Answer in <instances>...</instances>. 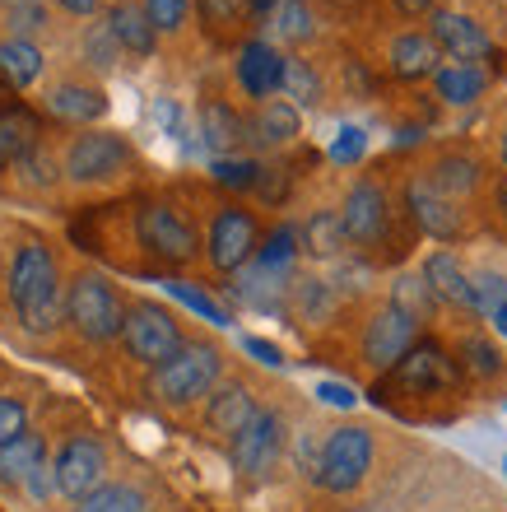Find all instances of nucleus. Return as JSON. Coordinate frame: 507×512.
<instances>
[{"label": "nucleus", "mask_w": 507, "mask_h": 512, "mask_svg": "<svg viewBox=\"0 0 507 512\" xmlns=\"http://www.w3.org/2000/svg\"><path fill=\"white\" fill-rule=\"evenodd\" d=\"M261 252V219L242 201H219L205 219V256L219 275H238Z\"/></svg>", "instance_id": "6e6552de"}, {"label": "nucleus", "mask_w": 507, "mask_h": 512, "mask_svg": "<svg viewBox=\"0 0 507 512\" xmlns=\"http://www.w3.org/2000/svg\"><path fill=\"white\" fill-rule=\"evenodd\" d=\"M461 373H466L461 359H456L442 340L419 336L414 350L382 378V391H401V396H447V391L461 387Z\"/></svg>", "instance_id": "1a4fd4ad"}, {"label": "nucleus", "mask_w": 507, "mask_h": 512, "mask_svg": "<svg viewBox=\"0 0 507 512\" xmlns=\"http://www.w3.org/2000/svg\"><path fill=\"white\" fill-rule=\"evenodd\" d=\"M275 33H280V42H289V47H307V42L317 38V10H312V0H280Z\"/></svg>", "instance_id": "e433bc0d"}, {"label": "nucleus", "mask_w": 507, "mask_h": 512, "mask_svg": "<svg viewBox=\"0 0 507 512\" xmlns=\"http://www.w3.org/2000/svg\"><path fill=\"white\" fill-rule=\"evenodd\" d=\"M428 33L433 42L442 47L447 61H461V66H480L494 56V38H489V28L466 10H438L428 19Z\"/></svg>", "instance_id": "f3484780"}, {"label": "nucleus", "mask_w": 507, "mask_h": 512, "mask_svg": "<svg viewBox=\"0 0 507 512\" xmlns=\"http://www.w3.org/2000/svg\"><path fill=\"white\" fill-rule=\"evenodd\" d=\"M61 173L75 191H121L140 173V154L121 131H70L61 140Z\"/></svg>", "instance_id": "20e7f679"}, {"label": "nucleus", "mask_w": 507, "mask_h": 512, "mask_svg": "<svg viewBox=\"0 0 507 512\" xmlns=\"http://www.w3.org/2000/svg\"><path fill=\"white\" fill-rule=\"evenodd\" d=\"M38 471H47V438L24 429L14 443L0 447V485H28Z\"/></svg>", "instance_id": "cd10ccee"}, {"label": "nucleus", "mask_w": 507, "mask_h": 512, "mask_svg": "<svg viewBox=\"0 0 507 512\" xmlns=\"http://www.w3.org/2000/svg\"><path fill=\"white\" fill-rule=\"evenodd\" d=\"M196 24L214 47H242L256 38L252 0H196Z\"/></svg>", "instance_id": "6ab92c4d"}, {"label": "nucleus", "mask_w": 507, "mask_h": 512, "mask_svg": "<svg viewBox=\"0 0 507 512\" xmlns=\"http://www.w3.org/2000/svg\"><path fill=\"white\" fill-rule=\"evenodd\" d=\"M363 5L368 0H312V10H326L335 19H354V14H363Z\"/></svg>", "instance_id": "3c124183"}, {"label": "nucleus", "mask_w": 507, "mask_h": 512, "mask_svg": "<svg viewBox=\"0 0 507 512\" xmlns=\"http://www.w3.org/2000/svg\"><path fill=\"white\" fill-rule=\"evenodd\" d=\"M284 308H289V317H294L298 326H321L331 322L335 308H340V294H335V284L317 280V275H294V284H289V298H284Z\"/></svg>", "instance_id": "bb28decb"}, {"label": "nucleus", "mask_w": 507, "mask_h": 512, "mask_svg": "<svg viewBox=\"0 0 507 512\" xmlns=\"http://www.w3.org/2000/svg\"><path fill=\"white\" fill-rule=\"evenodd\" d=\"M52 485H56V494L70 503L89 499L94 489L107 485V452L94 438H66L52 461Z\"/></svg>", "instance_id": "4468645a"}, {"label": "nucleus", "mask_w": 507, "mask_h": 512, "mask_svg": "<svg viewBox=\"0 0 507 512\" xmlns=\"http://www.w3.org/2000/svg\"><path fill=\"white\" fill-rule=\"evenodd\" d=\"M182 345H187V336H182V322H177L173 312L163 308V303H154V298H135L131 312H126V326H121V350H126V359L154 373V368L168 364Z\"/></svg>", "instance_id": "0eeeda50"}, {"label": "nucleus", "mask_w": 507, "mask_h": 512, "mask_svg": "<svg viewBox=\"0 0 507 512\" xmlns=\"http://www.w3.org/2000/svg\"><path fill=\"white\" fill-rule=\"evenodd\" d=\"M168 294L177 298V303H187L191 312H201L205 322H214V326H228V312L214 303L205 289H196V284H187V280H168Z\"/></svg>", "instance_id": "49530a36"}, {"label": "nucleus", "mask_w": 507, "mask_h": 512, "mask_svg": "<svg viewBox=\"0 0 507 512\" xmlns=\"http://www.w3.org/2000/svg\"><path fill=\"white\" fill-rule=\"evenodd\" d=\"M289 187H294V173H289L284 159H275V163H261V182H256L252 196H261L266 205H284L289 201Z\"/></svg>", "instance_id": "a18cd8bd"}, {"label": "nucleus", "mask_w": 507, "mask_h": 512, "mask_svg": "<svg viewBox=\"0 0 507 512\" xmlns=\"http://www.w3.org/2000/svg\"><path fill=\"white\" fill-rule=\"evenodd\" d=\"M298 252H303V243H298V229H294V224H275V229L266 233V243H261V252H256V261H261L266 270L294 275Z\"/></svg>", "instance_id": "58836bf2"}, {"label": "nucleus", "mask_w": 507, "mask_h": 512, "mask_svg": "<svg viewBox=\"0 0 507 512\" xmlns=\"http://www.w3.org/2000/svg\"><path fill=\"white\" fill-rule=\"evenodd\" d=\"M368 466H373V433L359 429V424L331 429L317 452V485L331 489V494H349V489L363 485Z\"/></svg>", "instance_id": "9b49d317"}, {"label": "nucleus", "mask_w": 507, "mask_h": 512, "mask_svg": "<svg viewBox=\"0 0 507 512\" xmlns=\"http://www.w3.org/2000/svg\"><path fill=\"white\" fill-rule=\"evenodd\" d=\"M61 14H70V19H94L98 10H103V0H52Z\"/></svg>", "instance_id": "603ef678"}, {"label": "nucleus", "mask_w": 507, "mask_h": 512, "mask_svg": "<svg viewBox=\"0 0 507 512\" xmlns=\"http://www.w3.org/2000/svg\"><path fill=\"white\" fill-rule=\"evenodd\" d=\"M252 10H256V19H266V14L280 10V0H252Z\"/></svg>", "instance_id": "6e6d98bb"}, {"label": "nucleus", "mask_w": 507, "mask_h": 512, "mask_svg": "<svg viewBox=\"0 0 507 512\" xmlns=\"http://www.w3.org/2000/svg\"><path fill=\"white\" fill-rule=\"evenodd\" d=\"M284 447V424L275 410H261V415L247 424V429L228 443V457H233V471L247 475V480H261V475L275 466V457H280Z\"/></svg>", "instance_id": "a211bd4d"}, {"label": "nucleus", "mask_w": 507, "mask_h": 512, "mask_svg": "<svg viewBox=\"0 0 507 512\" xmlns=\"http://www.w3.org/2000/svg\"><path fill=\"white\" fill-rule=\"evenodd\" d=\"M149 19L159 28V38H177L182 28L191 24V10H196V0H145Z\"/></svg>", "instance_id": "c03bdc74"}, {"label": "nucleus", "mask_w": 507, "mask_h": 512, "mask_svg": "<svg viewBox=\"0 0 507 512\" xmlns=\"http://www.w3.org/2000/svg\"><path fill=\"white\" fill-rule=\"evenodd\" d=\"M442 47L433 42V33L428 28H396L387 38V52H382V66H387L391 80L401 84H419V80H433L442 70Z\"/></svg>", "instance_id": "2eb2a0df"}, {"label": "nucleus", "mask_w": 507, "mask_h": 512, "mask_svg": "<svg viewBox=\"0 0 507 512\" xmlns=\"http://www.w3.org/2000/svg\"><path fill=\"white\" fill-rule=\"evenodd\" d=\"M475 317H484L498 336H507V275H494V270L475 275Z\"/></svg>", "instance_id": "c9c22d12"}, {"label": "nucleus", "mask_w": 507, "mask_h": 512, "mask_svg": "<svg viewBox=\"0 0 507 512\" xmlns=\"http://www.w3.org/2000/svg\"><path fill=\"white\" fill-rule=\"evenodd\" d=\"M0 14H5V28H10L14 38H28V42H33V33H42V28L52 24V14H47L42 0H14L10 10H0Z\"/></svg>", "instance_id": "37998d69"}, {"label": "nucleus", "mask_w": 507, "mask_h": 512, "mask_svg": "<svg viewBox=\"0 0 507 512\" xmlns=\"http://www.w3.org/2000/svg\"><path fill=\"white\" fill-rule=\"evenodd\" d=\"M42 112H52L56 122H70L75 131H84L107 112V94L89 80H61L42 94Z\"/></svg>", "instance_id": "5701e85b"}, {"label": "nucleus", "mask_w": 507, "mask_h": 512, "mask_svg": "<svg viewBox=\"0 0 507 512\" xmlns=\"http://www.w3.org/2000/svg\"><path fill=\"white\" fill-rule=\"evenodd\" d=\"M42 66H47V56H42L38 42H28V38H5L0 42V80L10 84V89L38 84Z\"/></svg>", "instance_id": "2f4dec72"}, {"label": "nucleus", "mask_w": 507, "mask_h": 512, "mask_svg": "<svg viewBox=\"0 0 507 512\" xmlns=\"http://www.w3.org/2000/svg\"><path fill=\"white\" fill-rule=\"evenodd\" d=\"M131 229H135V252H145V261L154 270H187L201 256L196 219L168 191H154V196L131 205Z\"/></svg>", "instance_id": "f03ea898"}, {"label": "nucleus", "mask_w": 507, "mask_h": 512, "mask_svg": "<svg viewBox=\"0 0 507 512\" xmlns=\"http://www.w3.org/2000/svg\"><path fill=\"white\" fill-rule=\"evenodd\" d=\"M103 14H107V24H112V33H117L121 52L131 56V61H149V56L159 52V28L149 19L145 0H112Z\"/></svg>", "instance_id": "393cba45"}, {"label": "nucleus", "mask_w": 507, "mask_h": 512, "mask_svg": "<svg viewBox=\"0 0 507 512\" xmlns=\"http://www.w3.org/2000/svg\"><path fill=\"white\" fill-rule=\"evenodd\" d=\"M484 89H489V70L484 66H461V61H442V70L433 75V94L447 108H470L480 103Z\"/></svg>", "instance_id": "c85d7f7f"}, {"label": "nucleus", "mask_w": 507, "mask_h": 512, "mask_svg": "<svg viewBox=\"0 0 507 512\" xmlns=\"http://www.w3.org/2000/svg\"><path fill=\"white\" fill-rule=\"evenodd\" d=\"M419 173H424L442 196H452V201H461V205L480 201L484 187H489V177H494L489 163L480 159V149H470V145H438L419 163Z\"/></svg>", "instance_id": "ddd939ff"}, {"label": "nucleus", "mask_w": 507, "mask_h": 512, "mask_svg": "<svg viewBox=\"0 0 507 512\" xmlns=\"http://www.w3.org/2000/svg\"><path fill=\"white\" fill-rule=\"evenodd\" d=\"M456 359H461V368H466L470 378H498V373H503V354H498V345L489 336H480V331H466V336H461Z\"/></svg>", "instance_id": "4c0bfd02"}, {"label": "nucleus", "mask_w": 507, "mask_h": 512, "mask_svg": "<svg viewBox=\"0 0 507 512\" xmlns=\"http://www.w3.org/2000/svg\"><path fill=\"white\" fill-rule=\"evenodd\" d=\"M24 429H28V396L0 391V447L14 443V438H19Z\"/></svg>", "instance_id": "de8ad7c7"}, {"label": "nucleus", "mask_w": 507, "mask_h": 512, "mask_svg": "<svg viewBox=\"0 0 507 512\" xmlns=\"http://www.w3.org/2000/svg\"><path fill=\"white\" fill-rule=\"evenodd\" d=\"M56 182H66V173H61V145H47V140L5 168V187L14 196H24V201H42Z\"/></svg>", "instance_id": "aec40b11"}, {"label": "nucleus", "mask_w": 507, "mask_h": 512, "mask_svg": "<svg viewBox=\"0 0 507 512\" xmlns=\"http://www.w3.org/2000/svg\"><path fill=\"white\" fill-rule=\"evenodd\" d=\"M0 294L24 336H52L66 322V275L56 266V247L38 233H19L0 256Z\"/></svg>", "instance_id": "f257e3e1"}, {"label": "nucleus", "mask_w": 507, "mask_h": 512, "mask_svg": "<svg viewBox=\"0 0 507 512\" xmlns=\"http://www.w3.org/2000/svg\"><path fill=\"white\" fill-rule=\"evenodd\" d=\"M70 512H149L145 489L126 485V480H107L103 489H94L89 499H80Z\"/></svg>", "instance_id": "72a5a7b5"}, {"label": "nucleus", "mask_w": 507, "mask_h": 512, "mask_svg": "<svg viewBox=\"0 0 507 512\" xmlns=\"http://www.w3.org/2000/svg\"><path fill=\"white\" fill-rule=\"evenodd\" d=\"M391 303L401 312H410L414 322H428V317L438 312V294L428 289L424 275H401V280L391 284Z\"/></svg>", "instance_id": "ea45409f"}, {"label": "nucleus", "mask_w": 507, "mask_h": 512, "mask_svg": "<svg viewBox=\"0 0 507 512\" xmlns=\"http://www.w3.org/2000/svg\"><path fill=\"white\" fill-rule=\"evenodd\" d=\"M284 66H289V56L275 42L252 38V42H242L238 56H233V80H238V89L252 103H266V98L284 94Z\"/></svg>", "instance_id": "dca6fc26"}, {"label": "nucleus", "mask_w": 507, "mask_h": 512, "mask_svg": "<svg viewBox=\"0 0 507 512\" xmlns=\"http://www.w3.org/2000/svg\"><path fill=\"white\" fill-rule=\"evenodd\" d=\"M131 303L121 298V289L107 275L80 266L75 275H66V326L70 336H80L84 345H112L121 340Z\"/></svg>", "instance_id": "39448f33"}, {"label": "nucleus", "mask_w": 507, "mask_h": 512, "mask_svg": "<svg viewBox=\"0 0 507 512\" xmlns=\"http://www.w3.org/2000/svg\"><path fill=\"white\" fill-rule=\"evenodd\" d=\"M405 205L401 196L382 182V177L363 173L349 182L345 201H340V219H345V238L354 252H363L368 261H387V247L391 256H401V233H396V224H401Z\"/></svg>", "instance_id": "7ed1b4c3"}, {"label": "nucleus", "mask_w": 507, "mask_h": 512, "mask_svg": "<svg viewBox=\"0 0 507 512\" xmlns=\"http://www.w3.org/2000/svg\"><path fill=\"white\" fill-rule=\"evenodd\" d=\"M438 10H442L438 0H391V14L405 19V24H414V19H433Z\"/></svg>", "instance_id": "8fccbe9b"}, {"label": "nucleus", "mask_w": 507, "mask_h": 512, "mask_svg": "<svg viewBox=\"0 0 507 512\" xmlns=\"http://www.w3.org/2000/svg\"><path fill=\"white\" fill-rule=\"evenodd\" d=\"M80 56L98 70V75H103V70H117V61L126 56L121 52V42H117V33H112V24H107V14H98L94 24L80 33Z\"/></svg>", "instance_id": "f704fd0d"}, {"label": "nucleus", "mask_w": 507, "mask_h": 512, "mask_svg": "<svg viewBox=\"0 0 507 512\" xmlns=\"http://www.w3.org/2000/svg\"><path fill=\"white\" fill-rule=\"evenodd\" d=\"M401 205H405V215H410L414 233H428V238H438V243H461V238L475 233V219H470L466 205L452 201V196H442L419 168L405 173Z\"/></svg>", "instance_id": "9d476101"}, {"label": "nucleus", "mask_w": 507, "mask_h": 512, "mask_svg": "<svg viewBox=\"0 0 507 512\" xmlns=\"http://www.w3.org/2000/svg\"><path fill=\"white\" fill-rule=\"evenodd\" d=\"M298 243H303L307 256H317V261H331V256H340L349 247L340 210H312V215L298 224Z\"/></svg>", "instance_id": "7c9ffc66"}, {"label": "nucleus", "mask_w": 507, "mask_h": 512, "mask_svg": "<svg viewBox=\"0 0 507 512\" xmlns=\"http://www.w3.org/2000/svg\"><path fill=\"white\" fill-rule=\"evenodd\" d=\"M219 373H224L219 345H210V340H187L168 364L149 373V396L159 405H168V410H191V405L210 401V391L219 387Z\"/></svg>", "instance_id": "423d86ee"}, {"label": "nucleus", "mask_w": 507, "mask_h": 512, "mask_svg": "<svg viewBox=\"0 0 507 512\" xmlns=\"http://www.w3.org/2000/svg\"><path fill=\"white\" fill-rule=\"evenodd\" d=\"M33 145H42V117L28 108H0V173L10 168L14 159H24Z\"/></svg>", "instance_id": "c756f323"}, {"label": "nucleus", "mask_w": 507, "mask_h": 512, "mask_svg": "<svg viewBox=\"0 0 507 512\" xmlns=\"http://www.w3.org/2000/svg\"><path fill=\"white\" fill-rule=\"evenodd\" d=\"M201 140L219 154V159L242 154V149L252 145V135H247V112H238L219 94H205L201 98Z\"/></svg>", "instance_id": "4be33fe9"}, {"label": "nucleus", "mask_w": 507, "mask_h": 512, "mask_svg": "<svg viewBox=\"0 0 507 512\" xmlns=\"http://www.w3.org/2000/svg\"><path fill=\"white\" fill-rule=\"evenodd\" d=\"M368 154V135L363 126H340V135L331 140V159L335 163H359Z\"/></svg>", "instance_id": "09e8293b"}, {"label": "nucleus", "mask_w": 507, "mask_h": 512, "mask_svg": "<svg viewBox=\"0 0 507 512\" xmlns=\"http://www.w3.org/2000/svg\"><path fill=\"white\" fill-rule=\"evenodd\" d=\"M317 396L326 405H354V401H359V396H354V387H345V382H321Z\"/></svg>", "instance_id": "864d4df0"}, {"label": "nucleus", "mask_w": 507, "mask_h": 512, "mask_svg": "<svg viewBox=\"0 0 507 512\" xmlns=\"http://www.w3.org/2000/svg\"><path fill=\"white\" fill-rule=\"evenodd\" d=\"M247 135L256 149H289L303 135V117L289 98H266L247 112Z\"/></svg>", "instance_id": "a878e982"}, {"label": "nucleus", "mask_w": 507, "mask_h": 512, "mask_svg": "<svg viewBox=\"0 0 507 512\" xmlns=\"http://www.w3.org/2000/svg\"><path fill=\"white\" fill-rule=\"evenodd\" d=\"M414 340H419V322L387 298L382 308L368 312L363 336H359V354H363V364L373 368V373H391V368L414 350Z\"/></svg>", "instance_id": "f8f14e48"}, {"label": "nucleus", "mask_w": 507, "mask_h": 512, "mask_svg": "<svg viewBox=\"0 0 507 512\" xmlns=\"http://www.w3.org/2000/svg\"><path fill=\"white\" fill-rule=\"evenodd\" d=\"M210 177H214V187H224V191H256V182H261V163L247 159V154L214 159L210 163Z\"/></svg>", "instance_id": "a19ab883"}, {"label": "nucleus", "mask_w": 507, "mask_h": 512, "mask_svg": "<svg viewBox=\"0 0 507 512\" xmlns=\"http://www.w3.org/2000/svg\"><path fill=\"white\" fill-rule=\"evenodd\" d=\"M284 98L294 108H317L326 98V80H321V70L307 56H289V66H284Z\"/></svg>", "instance_id": "473e14b6"}, {"label": "nucleus", "mask_w": 507, "mask_h": 512, "mask_svg": "<svg viewBox=\"0 0 507 512\" xmlns=\"http://www.w3.org/2000/svg\"><path fill=\"white\" fill-rule=\"evenodd\" d=\"M242 345H247V354H256L261 364H270V368H280V364H284V354L275 350L270 340H256V336H247V340H242Z\"/></svg>", "instance_id": "5fc2aeb1"}, {"label": "nucleus", "mask_w": 507, "mask_h": 512, "mask_svg": "<svg viewBox=\"0 0 507 512\" xmlns=\"http://www.w3.org/2000/svg\"><path fill=\"white\" fill-rule=\"evenodd\" d=\"M498 154H503V168H507V126H503V135H498Z\"/></svg>", "instance_id": "4d7b16f0"}, {"label": "nucleus", "mask_w": 507, "mask_h": 512, "mask_svg": "<svg viewBox=\"0 0 507 512\" xmlns=\"http://www.w3.org/2000/svg\"><path fill=\"white\" fill-rule=\"evenodd\" d=\"M256 415H261V405H256L247 382H224V387H214L210 401H205V429H210L214 438H224V443H233Z\"/></svg>", "instance_id": "412c9836"}, {"label": "nucleus", "mask_w": 507, "mask_h": 512, "mask_svg": "<svg viewBox=\"0 0 507 512\" xmlns=\"http://www.w3.org/2000/svg\"><path fill=\"white\" fill-rule=\"evenodd\" d=\"M480 219L498 243H507V173H494L480 196Z\"/></svg>", "instance_id": "79ce46f5"}, {"label": "nucleus", "mask_w": 507, "mask_h": 512, "mask_svg": "<svg viewBox=\"0 0 507 512\" xmlns=\"http://www.w3.org/2000/svg\"><path fill=\"white\" fill-rule=\"evenodd\" d=\"M419 275H424L428 289L438 294V303L461 308V312H475V275H466V266H461V256L456 252H447V247L428 252L424 266H419Z\"/></svg>", "instance_id": "b1692460"}]
</instances>
